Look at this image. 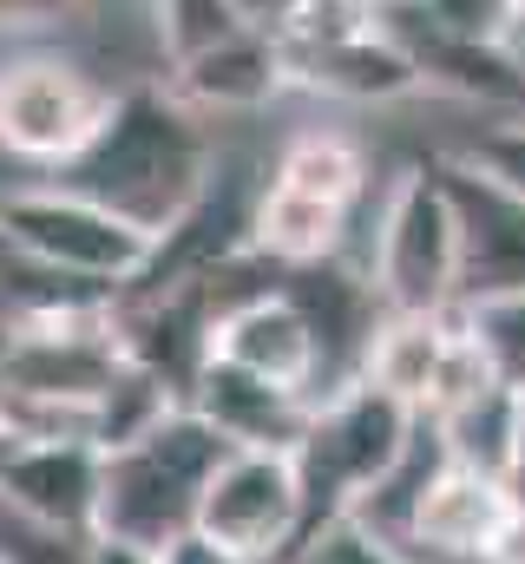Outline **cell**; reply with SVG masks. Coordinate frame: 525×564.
<instances>
[{
  "mask_svg": "<svg viewBox=\"0 0 525 564\" xmlns=\"http://www.w3.org/2000/svg\"><path fill=\"white\" fill-rule=\"evenodd\" d=\"M60 184L86 191L93 204L119 210L126 224H138L144 237H164L217 177L211 164V132L204 119L171 93L138 79L113 99L99 139L86 144L66 171H53Z\"/></svg>",
  "mask_w": 525,
  "mask_h": 564,
  "instance_id": "obj_1",
  "label": "cell"
},
{
  "mask_svg": "<svg viewBox=\"0 0 525 564\" xmlns=\"http://www.w3.org/2000/svg\"><path fill=\"white\" fill-rule=\"evenodd\" d=\"M231 459V440L204 421L191 401L171 408L144 440L106 453V492H99V539H126L144 552H164L178 532L197 525V499L211 473Z\"/></svg>",
  "mask_w": 525,
  "mask_h": 564,
  "instance_id": "obj_2",
  "label": "cell"
},
{
  "mask_svg": "<svg viewBox=\"0 0 525 564\" xmlns=\"http://www.w3.org/2000/svg\"><path fill=\"white\" fill-rule=\"evenodd\" d=\"M414 426H420V414L400 408L382 388H368V381H355V388H342V394H329L315 408V421H309L302 446H296V473H302V552L329 525H342L388 479L394 459L414 440Z\"/></svg>",
  "mask_w": 525,
  "mask_h": 564,
  "instance_id": "obj_3",
  "label": "cell"
},
{
  "mask_svg": "<svg viewBox=\"0 0 525 564\" xmlns=\"http://www.w3.org/2000/svg\"><path fill=\"white\" fill-rule=\"evenodd\" d=\"M0 237L33 257L40 270L73 282H93V289H126L144 276L158 237H144L138 224H126L119 210L93 204L86 191L73 184H20V191H0Z\"/></svg>",
  "mask_w": 525,
  "mask_h": 564,
  "instance_id": "obj_4",
  "label": "cell"
},
{
  "mask_svg": "<svg viewBox=\"0 0 525 564\" xmlns=\"http://www.w3.org/2000/svg\"><path fill=\"white\" fill-rule=\"evenodd\" d=\"M368 276L394 315L460 308V224H453V197H447L433 158L400 171V184L388 191Z\"/></svg>",
  "mask_w": 525,
  "mask_h": 564,
  "instance_id": "obj_5",
  "label": "cell"
},
{
  "mask_svg": "<svg viewBox=\"0 0 525 564\" xmlns=\"http://www.w3.org/2000/svg\"><path fill=\"white\" fill-rule=\"evenodd\" d=\"M119 93H106L79 59L60 53H20L0 59V151L40 171H66L99 139Z\"/></svg>",
  "mask_w": 525,
  "mask_h": 564,
  "instance_id": "obj_6",
  "label": "cell"
},
{
  "mask_svg": "<svg viewBox=\"0 0 525 564\" xmlns=\"http://www.w3.org/2000/svg\"><path fill=\"white\" fill-rule=\"evenodd\" d=\"M197 532L244 564L302 558V473L289 446H231L197 499Z\"/></svg>",
  "mask_w": 525,
  "mask_h": 564,
  "instance_id": "obj_7",
  "label": "cell"
},
{
  "mask_svg": "<svg viewBox=\"0 0 525 564\" xmlns=\"http://www.w3.org/2000/svg\"><path fill=\"white\" fill-rule=\"evenodd\" d=\"M447 197H453V224H460V308L473 302H500L525 289V197L513 184H500L486 164H473L467 151L433 158Z\"/></svg>",
  "mask_w": 525,
  "mask_h": 564,
  "instance_id": "obj_8",
  "label": "cell"
},
{
  "mask_svg": "<svg viewBox=\"0 0 525 564\" xmlns=\"http://www.w3.org/2000/svg\"><path fill=\"white\" fill-rule=\"evenodd\" d=\"M519 525L525 519H519V499H513V479L453 459V466L433 479V492L420 499L407 545H427V552H440V558L513 564Z\"/></svg>",
  "mask_w": 525,
  "mask_h": 564,
  "instance_id": "obj_9",
  "label": "cell"
},
{
  "mask_svg": "<svg viewBox=\"0 0 525 564\" xmlns=\"http://www.w3.org/2000/svg\"><path fill=\"white\" fill-rule=\"evenodd\" d=\"M106 446L99 440H0V499L99 539Z\"/></svg>",
  "mask_w": 525,
  "mask_h": 564,
  "instance_id": "obj_10",
  "label": "cell"
},
{
  "mask_svg": "<svg viewBox=\"0 0 525 564\" xmlns=\"http://www.w3.org/2000/svg\"><path fill=\"white\" fill-rule=\"evenodd\" d=\"M211 361H231L257 381H276V388H296V394H315L322 401V341L309 328V315L276 289H262L250 302H237L217 335H211Z\"/></svg>",
  "mask_w": 525,
  "mask_h": 564,
  "instance_id": "obj_11",
  "label": "cell"
},
{
  "mask_svg": "<svg viewBox=\"0 0 525 564\" xmlns=\"http://www.w3.org/2000/svg\"><path fill=\"white\" fill-rule=\"evenodd\" d=\"M282 86H296V79H289V53H282L276 33H257V26L231 33L224 46H211V53H197V59H184V66H171V93H178L197 119L262 112Z\"/></svg>",
  "mask_w": 525,
  "mask_h": 564,
  "instance_id": "obj_12",
  "label": "cell"
},
{
  "mask_svg": "<svg viewBox=\"0 0 525 564\" xmlns=\"http://www.w3.org/2000/svg\"><path fill=\"white\" fill-rule=\"evenodd\" d=\"M191 408L217 426L231 446H302V433L315 421V394H296V388H276V381H257L231 361H204L197 388H191Z\"/></svg>",
  "mask_w": 525,
  "mask_h": 564,
  "instance_id": "obj_13",
  "label": "cell"
},
{
  "mask_svg": "<svg viewBox=\"0 0 525 564\" xmlns=\"http://www.w3.org/2000/svg\"><path fill=\"white\" fill-rule=\"evenodd\" d=\"M453 341H460V308H427V315H394L388 308L382 328H375V348H368L362 381L382 388V394H394L400 408L427 414Z\"/></svg>",
  "mask_w": 525,
  "mask_h": 564,
  "instance_id": "obj_14",
  "label": "cell"
},
{
  "mask_svg": "<svg viewBox=\"0 0 525 564\" xmlns=\"http://www.w3.org/2000/svg\"><path fill=\"white\" fill-rule=\"evenodd\" d=\"M269 184L302 191V197L335 204V210H355L368 197V158H362V144L342 139V132H296L282 144Z\"/></svg>",
  "mask_w": 525,
  "mask_h": 564,
  "instance_id": "obj_15",
  "label": "cell"
},
{
  "mask_svg": "<svg viewBox=\"0 0 525 564\" xmlns=\"http://www.w3.org/2000/svg\"><path fill=\"white\" fill-rule=\"evenodd\" d=\"M440 426H447V446H453L460 466L513 479V459H519V388H486L480 401L453 408Z\"/></svg>",
  "mask_w": 525,
  "mask_h": 564,
  "instance_id": "obj_16",
  "label": "cell"
},
{
  "mask_svg": "<svg viewBox=\"0 0 525 564\" xmlns=\"http://www.w3.org/2000/svg\"><path fill=\"white\" fill-rule=\"evenodd\" d=\"M151 7H158V46H164L171 66H184V59L224 46L231 33H244L237 0H151Z\"/></svg>",
  "mask_w": 525,
  "mask_h": 564,
  "instance_id": "obj_17",
  "label": "cell"
},
{
  "mask_svg": "<svg viewBox=\"0 0 525 564\" xmlns=\"http://www.w3.org/2000/svg\"><path fill=\"white\" fill-rule=\"evenodd\" d=\"M460 315H467V335L480 341L486 368L500 375V388H525V289L500 295V302H473Z\"/></svg>",
  "mask_w": 525,
  "mask_h": 564,
  "instance_id": "obj_18",
  "label": "cell"
},
{
  "mask_svg": "<svg viewBox=\"0 0 525 564\" xmlns=\"http://www.w3.org/2000/svg\"><path fill=\"white\" fill-rule=\"evenodd\" d=\"M93 532H66L53 519H33L0 499V564H86Z\"/></svg>",
  "mask_w": 525,
  "mask_h": 564,
  "instance_id": "obj_19",
  "label": "cell"
},
{
  "mask_svg": "<svg viewBox=\"0 0 525 564\" xmlns=\"http://www.w3.org/2000/svg\"><path fill=\"white\" fill-rule=\"evenodd\" d=\"M440 33L480 40V46H506L519 33V0H414Z\"/></svg>",
  "mask_w": 525,
  "mask_h": 564,
  "instance_id": "obj_20",
  "label": "cell"
},
{
  "mask_svg": "<svg viewBox=\"0 0 525 564\" xmlns=\"http://www.w3.org/2000/svg\"><path fill=\"white\" fill-rule=\"evenodd\" d=\"M296 564H414V558H407V545H394V539H382V532L342 519V525H329Z\"/></svg>",
  "mask_w": 525,
  "mask_h": 564,
  "instance_id": "obj_21",
  "label": "cell"
},
{
  "mask_svg": "<svg viewBox=\"0 0 525 564\" xmlns=\"http://www.w3.org/2000/svg\"><path fill=\"white\" fill-rule=\"evenodd\" d=\"M467 158L473 164H486L500 184H513L525 197V119H513V126H493V132H480V139L467 144Z\"/></svg>",
  "mask_w": 525,
  "mask_h": 564,
  "instance_id": "obj_22",
  "label": "cell"
},
{
  "mask_svg": "<svg viewBox=\"0 0 525 564\" xmlns=\"http://www.w3.org/2000/svg\"><path fill=\"white\" fill-rule=\"evenodd\" d=\"M79 0H0V33H33V26H60Z\"/></svg>",
  "mask_w": 525,
  "mask_h": 564,
  "instance_id": "obj_23",
  "label": "cell"
},
{
  "mask_svg": "<svg viewBox=\"0 0 525 564\" xmlns=\"http://www.w3.org/2000/svg\"><path fill=\"white\" fill-rule=\"evenodd\" d=\"M158 564H244V558H237V552H224L217 539H204V532L191 525V532H178V539L158 552Z\"/></svg>",
  "mask_w": 525,
  "mask_h": 564,
  "instance_id": "obj_24",
  "label": "cell"
},
{
  "mask_svg": "<svg viewBox=\"0 0 525 564\" xmlns=\"http://www.w3.org/2000/svg\"><path fill=\"white\" fill-rule=\"evenodd\" d=\"M302 7H309V0H237L244 26H257V33H289Z\"/></svg>",
  "mask_w": 525,
  "mask_h": 564,
  "instance_id": "obj_25",
  "label": "cell"
},
{
  "mask_svg": "<svg viewBox=\"0 0 525 564\" xmlns=\"http://www.w3.org/2000/svg\"><path fill=\"white\" fill-rule=\"evenodd\" d=\"M86 564H158V552L126 545V539H93V558H86Z\"/></svg>",
  "mask_w": 525,
  "mask_h": 564,
  "instance_id": "obj_26",
  "label": "cell"
},
{
  "mask_svg": "<svg viewBox=\"0 0 525 564\" xmlns=\"http://www.w3.org/2000/svg\"><path fill=\"white\" fill-rule=\"evenodd\" d=\"M7 355H13V308H0V381H7Z\"/></svg>",
  "mask_w": 525,
  "mask_h": 564,
  "instance_id": "obj_27",
  "label": "cell"
},
{
  "mask_svg": "<svg viewBox=\"0 0 525 564\" xmlns=\"http://www.w3.org/2000/svg\"><path fill=\"white\" fill-rule=\"evenodd\" d=\"M513 479H525V388H519V459H513Z\"/></svg>",
  "mask_w": 525,
  "mask_h": 564,
  "instance_id": "obj_28",
  "label": "cell"
},
{
  "mask_svg": "<svg viewBox=\"0 0 525 564\" xmlns=\"http://www.w3.org/2000/svg\"><path fill=\"white\" fill-rule=\"evenodd\" d=\"M519 26H525V0H519Z\"/></svg>",
  "mask_w": 525,
  "mask_h": 564,
  "instance_id": "obj_29",
  "label": "cell"
}]
</instances>
